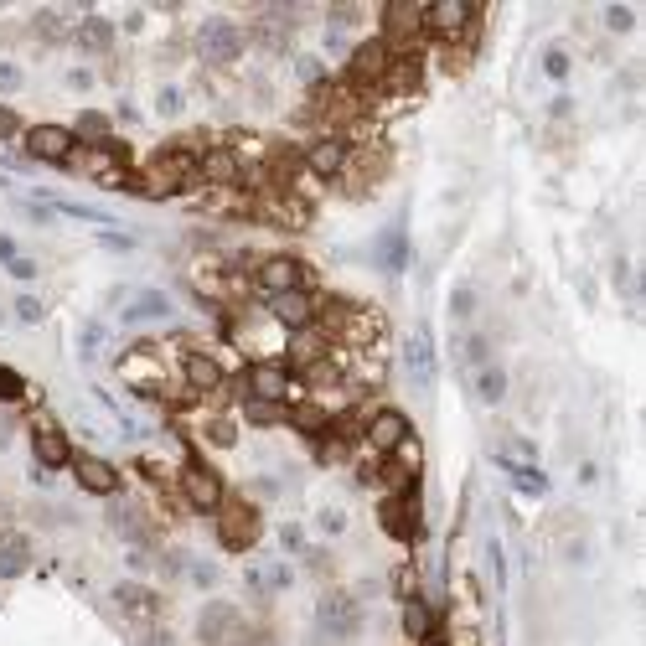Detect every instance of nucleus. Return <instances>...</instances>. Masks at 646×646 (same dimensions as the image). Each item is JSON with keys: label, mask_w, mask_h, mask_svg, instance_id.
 Listing matches in <instances>:
<instances>
[{"label": "nucleus", "mask_w": 646, "mask_h": 646, "mask_svg": "<svg viewBox=\"0 0 646 646\" xmlns=\"http://www.w3.org/2000/svg\"><path fill=\"white\" fill-rule=\"evenodd\" d=\"M202 150L197 140H171L150 156L135 176H130V192L150 197V202H166V197H181L187 187H202Z\"/></svg>", "instance_id": "f257e3e1"}, {"label": "nucleus", "mask_w": 646, "mask_h": 646, "mask_svg": "<svg viewBox=\"0 0 646 646\" xmlns=\"http://www.w3.org/2000/svg\"><path fill=\"white\" fill-rule=\"evenodd\" d=\"M176 497H181V507H187V512L212 517V512L228 502V481H223V471L212 466V460L187 455V460L176 466Z\"/></svg>", "instance_id": "f03ea898"}, {"label": "nucleus", "mask_w": 646, "mask_h": 646, "mask_svg": "<svg viewBox=\"0 0 646 646\" xmlns=\"http://www.w3.org/2000/svg\"><path fill=\"white\" fill-rule=\"evenodd\" d=\"M192 52L207 68H233L238 57L249 52V32H243V21H233V16H207L192 32Z\"/></svg>", "instance_id": "7ed1b4c3"}, {"label": "nucleus", "mask_w": 646, "mask_h": 646, "mask_svg": "<svg viewBox=\"0 0 646 646\" xmlns=\"http://www.w3.org/2000/svg\"><path fill=\"white\" fill-rule=\"evenodd\" d=\"M197 641L202 646H249L254 641V621L233 600H207L197 610Z\"/></svg>", "instance_id": "20e7f679"}, {"label": "nucleus", "mask_w": 646, "mask_h": 646, "mask_svg": "<svg viewBox=\"0 0 646 646\" xmlns=\"http://www.w3.org/2000/svg\"><path fill=\"white\" fill-rule=\"evenodd\" d=\"M316 631L326 641H357L362 636V595L357 590H342V584L321 590V600H316Z\"/></svg>", "instance_id": "39448f33"}, {"label": "nucleus", "mask_w": 646, "mask_h": 646, "mask_svg": "<svg viewBox=\"0 0 646 646\" xmlns=\"http://www.w3.org/2000/svg\"><path fill=\"white\" fill-rule=\"evenodd\" d=\"M378 42L404 57V52H419L424 57V6H409V0H388L378 11Z\"/></svg>", "instance_id": "423d86ee"}, {"label": "nucleus", "mask_w": 646, "mask_h": 646, "mask_svg": "<svg viewBox=\"0 0 646 646\" xmlns=\"http://www.w3.org/2000/svg\"><path fill=\"white\" fill-rule=\"evenodd\" d=\"M212 528H218V548L223 553H249L264 533V517L254 502H243V497H228L218 512H212Z\"/></svg>", "instance_id": "0eeeda50"}, {"label": "nucleus", "mask_w": 646, "mask_h": 646, "mask_svg": "<svg viewBox=\"0 0 646 646\" xmlns=\"http://www.w3.org/2000/svg\"><path fill=\"white\" fill-rule=\"evenodd\" d=\"M249 285L269 300V295H290V290H311V264L295 254H264L249 274Z\"/></svg>", "instance_id": "6e6552de"}, {"label": "nucleus", "mask_w": 646, "mask_h": 646, "mask_svg": "<svg viewBox=\"0 0 646 646\" xmlns=\"http://www.w3.org/2000/svg\"><path fill=\"white\" fill-rule=\"evenodd\" d=\"M388 63H393V52L378 42V37H367V42H357L352 52H347V73H342V83L347 88H357V94H383V78H388Z\"/></svg>", "instance_id": "1a4fd4ad"}, {"label": "nucleus", "mask_w": 646, "mask_h": 646, "mask_svg": "<svg viewBox=\"0 0 646 646\" xmlns=\"http://www.w3.org/2000/svg\"><path fill=\"white\" fill-rule=\"evenodd\" d=\"M243 398H264V404H295V373L280 357H259L243 367Z\"/></svg>", "instance_id": "9d476101"}, {"label": "nucleus", "mask_w": 646, "mask_h": 646, "mask_svg": "<svg viewBox=\"0 0 646 646\" xmlns=\"http://www.w3.org/2000/svg\"><path fill=\"white\" fill-rule=\"evenodd\" d=\"M119 378H125L140 398H161V388L171 383V378H166L161 352L150 347V342H140V347H130L125 357H119Z\"/></svg>", "instance_id": "9b49d317"}, {"label": "nucleus", "mask_w": 646, "mask_h": 646, "mask_svg": "<svg viewBox=\"0 0 646 646\" xmlns=\"http://www.w3.org/2000/svg\"><path fill=\"white\" fill-rule=\"evenodd\" d=\"M378 528L393 543H414L419 538V486L414 491H383L378 497Z\"/></svg>", "instance_id": "f8f14e48"}, {"label": "nucleus", "mask_w": 646, "mask_h": 646, "mask_svg": "<svg viewBox=\"0 0 646 646\" xmlns=\"http://www.w3.org/2000/svg\"><path fill=\"white\" fill-rule=\"evenodd\" d=\"M352 140H342V135H316L311 145L300 150V161H305V176H316V181H342V171H347V161H352Z\"/></svg>", "instance_id": "ddd939ff"}, {"label": "nucleus", "mask_w": 646, "mask_h": 646, "mask_svg": "<svg viewBox=\"0 0 646 646\" xmlns=\"http://www.w3.org/2000/svg\"><path fill=\"white\" fill-rule=\"evenodd\" d=\"M109 528L125 538L130 548H156L161 543L156 522H150V507H140L130 497H109Z\"/></svg>", "instance_id": "4468645a"}, {"label": "nucleus", "mask_w": 646, "mask_h": 646, "mask_svg": "<svg viewBox=\"0 0 646 646\" xmlns=\"http://www.w3.org/2000/svg\"><path fill=\"white\" fill-rule=\"evenodd\" d=\"M409 435H414V429H409V414L393 409V404H388V409H373V414L362 419V445L373 450V455H393Z\"/></svg>", "instance_id": "2eb2a0df"}, {"label": "nucleus", "mask_w": 646, "mask_h": 646, "mask_svg": "<svg viewBox=\"0 0 646 646\" xmlns=\"http://www.w3.org/2000/svg\"><path fill=\"white\" fill-rule=\"evenodd\" d=\"M21 145H26V156L42 161V166H68L73 150H78L68 125H32V130H21Z\"/></svg>", "instance_id": "dca6fc26"}, {"label": "nucleus", "mask_w": 646, "mask_h": 646, "mask_svg": "<svg viewBox=\"0 0 646 646\" xmlns=\"http://www.w3.org/2000/svg\"><path fill=\"white\" fill-rule=\"evenodd\" d=\"M181 383H187L192 398H212V393L228 388V373H223V362L212 357V352L187 347V352H181Z\"/></svg>", "instance_id": "f3484780"}, {"label": "nucleus", "mask_w": 646, "mask_h": 646, "mask_svg": "<svg viewBox=\"0 0 646 646\" xmlns=\"http://www.w3.org/2000/svg\"><path fill=\"white\" fill-rule=\"evenodd\" d=\"M264 316L285 331H305L316 321V290H290V295H269L264 300Z\"/></svg>", "instance_id": "a211bd4d"}, {"label": "nucleus", "mask_w": 646, "mask_h": 646, "mask_svg": "<svg viewBox=\"0 0 646 646\" xmlns=\"http://www.w3.org/2000/svg\"><path fill=\"white\" fill-rule=\"evenodd\" d=\"M73 481L88 491V497H119V471L109 466L104 455L73 450Z\"/></svg>", "instance_id": "6ab92c4d"}, {"label": "nucleus", "mask_w": 646, "mask_h": 646, "mask_svg": "<svg viewBox=\"0 0 646 646\" xmlns=\"http://www.w3.org/2000/svg\"><path fill=\"white\" fill-rule=\"evenodd\" d=\"M32 455H37V466H47V471L73 466V445H68V435L52 419H32Z\"/></svg>", "instance_id": "aec40b11"}, {"label": "nucleus", "mask_w": 646, "mask_h": 646, "mask_svg": "<svg viewBox=\"0 0 646 646\" xmlns=\"http://www.w3.org/2000/svg\"><path fill=\"white\" fill-rule=\"evenodd\" d=\"M114 605L125 610L130 621H140V626H156V621H161V595L150 590V584H140V579L114 584Z\"/></svg>", "instance_id": "412c9836"}, {"label": "nucleus", "mask_w": 646, "mask_h": 646, "mask_svg": "<svg viewBox=\"0 0 646 646\" xmlns=\"http://www.w3.org/2000/svg\"><path fill=\"white\" fill-rule=\"evenodd\" d=\"M321 357H331V342H326V336H321L316 326H305V331H290V347H285V357H280V362L300 378L305 367H316Z\"/></svg>", "instance_id": "4be33fe9"}, {"label": "nucleus", "mask_w": 646, "mask_h": 646, "mask_svg": "<svg viewBox=\"0 0 646 646\" xmlns=\"http://www.w3.org/2000/svg\"><path fill=\"white\" fill-rule=\"evenodd\" d=\"M83 57H109L114 52V21L109 16H83L73 21V37H68Z\"/></svg>", "instance_id": "5701e85b"}, {"label": "nucleus", "mask_w": 646, "mask_h": 646, "mask_svg": "<svg viewBox=\"0 0 646 646\" xmlns=\"http://www.w3.org/2000/svg\"><path fill=\"white\" fill-rule=\"evenodd\" d=\"M424 83V57L419 52H404L388 63V78H383V94H419Z\"/></svg>", "instance_id": "b1692460"}, {"label": "nucleus", "mask_w": 646, "mask_h": 646, "mask_svg": "<svg viewBox=\"0 0 646 646\" xmlns=\"http://www.w3.org/2000/svg\"><path fill=\"white\" fill-rule=\"evenodd\" d=\"M326 424H331V409L316 404V398H295L290 404V429H300V435H326Z\"/></svg>", "instance_id": "393cba45"}, {"label": "nucleus", "mask_w": 646, "mask_h": 646, "mask_svg": "<svg viewBox=\"0 0 646 646\" xmlns=\"http://www.w3.org/2000/svg\"><path fill=\"white\" fill-rule=\"evenodd\" d=\"M507 388H512V378H507V367H502V362L476 367V398H481V404H502Z\"/></svg>", "instance_id": "a878e982"}, {"label": "nucleus", "mask_w": 646, "mask_h": 646, "mask_svg": "<svg viewBox=\"0 0 646 646\" xmlns=\"http://www.w3.org/2000/svg\"><path fill=\"white\" fill-rule=\"evenodd\" d=\"M26 564H32V543H26L21 533H6V538H0V579L21 574Z\"/></svg>", "instance_id": "bb28decb"}, {"label": "nucleus", "mask_w": 646, "mask_h": 646, "mask_svg": "<svg viewBox=\"0 0 646 646\" xmlns=\"http://www.w3.org/2000/svg\"><path fill=\"white\" fill-rule=\"evenodd\" d=\"M243 419L254 429H280L290 424V404H264V398H243Z\"/></svg>", "instance_id": "cd10ccee"}, {"label": "nucleus", "mask_w": 646, "mask_h": 646, "mask_svg": "<svg viewBox=\"0 0 646 646\" xmlns=\"http://www.w3.org/2000/svg\"><path fill=\"white\" fill-rule=\"evenodd\" d=\"M404 636H409V641L435 636V610H429L419 595H409V600H404Z\"/></svg>", "instance_id": "c85d7f7f"}, {"label": "nucleus", "mask_w": 646, "mask_h": 646, "mask_svg": "<svg viewBox=\"0 0 646 646\" xmlns=\"http://www.w3.org/2000/svg\"><path fill=\"white\" fill-rule=\"evenodd\" d=\"M32 32L42 37V47H57V42L73 37V26H68L63 11H37V16H32Z\"/></svg>", "instance_id": "c756f323"}, {"label": "nucleus", "mask_w": 646, "mask_h": 646, "mask_svg": "<svg viewBox=\"0 0 646 646\" xmlns=\"http://www.w3.org/2000/svg\"><path fill=\"white\" fill-rule=\"evenodd\" d=\"M202 440L218 445V450L238 445V419H233V414H212V419H202Z\"/></svg>", "instance_id": "7c9ffc66"}, {"label": "nucleus", "mask_w": 646, "mask_h": 646, "mask_svg": "<svg viewBox=\"0 0 646 646\" xmlns=\"http://www.w3.org/2000/svg\"><path fill=\"white\" fill-rule=\"evenodd\" d=\"M125 316H130V321H166V316H171V300H166L161 290H145Z\"/></svg>", "instance_id": "2f4dec72"}, {"label": "nucleus", "mask_w": 646, "mask_h": 646, "mask_svg": "<svg viewBox=\"0 0 646 646\" xmlns=\"http://www.w3.org/2000/svg\"><path fill=\"white\" fill-rule=\"evenodd\" d=\"M409 367H414V378H419V383L429 378V367H435V357H429V336H424V331H414V336H409Z\"/></svg>", "instance_id": "473e14b6"}, {"label": "nucleus", "mask_w": 646, "mask_h": 646, "mask_svg": "<svg viewBox=\"0 0 646 646\" xmlns=\"http://www.w3.org/2000/svg\"><path fill=\"white\" fill-rule=\"evenodd\" d=\"M460 362H466V367H486V362H491V347H486V336H481V331L460 336Z\"/></svg>", "instance_id": "72a5a7b5"}, {"label": "nucleus", "mask_w": 646, "mask_h": 646, "mask_svg": "<svg viewBox=\"0 0 646 646\" xmlns=\"http://www.w3.org/2000/svg\"><path fill=\"white\" fill-rule=\"evenodd\" d=\"M295 73H300V83H305V88H321V83H331L321 57H295Z\"/></svg>", "instance_id": "f704fd0d"}, {"label": "nucleus", "mask_w": 646, "mask_h": 646, "mask_svg": "<svg viewBox=\"0 0 646 646\" xmlns=\"http://www.w3.org/2000/svg\"><path fill=\"white\" fill-rule=\"evenodd\" d=\"M26 398V378L11 373V367H0V404H21Z\"/></svg>", "instance_id": "c9c22d12"}, {"label": "nucleus", "mask_w": 646, "mask_h": 646, "mask_svg": "<svg viewBox=\"0 0 646 646\" xmlns=\"http://www.w3.org/2000/svg\"><path fill=\"white\" fill-rule=\"evenodd\" d=\"M181 574H187L197 590H212V584H218V569H212L207 559H192V553H187V569H181Z\"/></svg>", "instance_id": "e433bc0d"}, {"label": "nucleus", "mask_w": 646, "mask_h": 646, "mask_svg": "<svg viewBox=\"0 0 646 646\" xmlns=\"http://www.w3.org/2000/svg\"><path fill=\"white\" fill-rule=\"evenodd\" d=\"M181 109H187V94H181L176 83H166L161 94H156V114H166V119H176Z\"/></svg>", "instance_id": "4c0bfd02"}, {"label": "nucleus", "mask_w": 646, "mask_h": 646, "mask_svg": "<svg viewBox=\"0 0 646 646\" xmlns=\"http://www.w3.org/2000/svg\"><path fill=\"white\" fill-rule=\"evenodd\" d=\"M543 73H548L553 83H564V78H569V52H564V47H548V52H543Z\"/></svg>", "instance_id": "58836bf2"}, {"label": "nucleus", "mask_w": 646, "mask_h": 646, "mask_svg": "<svg viewBox=\"0 0 646 646\" xmlns=\"http://www.w3.org/2000/svg\"><path fill=\"white\" fill-rule=\"evenodd\" d=\"M605 26H610L615 37H626V32H636V16L626 6H605Z\"/></svg>", "instance_id": "ea45409f"}, {"label": "nucleus", "mask_w": 646, "mask_h": 646, "mask_svg": "<svg viewBox=\"0 0 646 646\" xmlns=\"http://www.w3.org/2000/svg\"><path fill=\"white\" fill-rule=\"evenodd\" d=\"M316 522H321V533H331V538H342V533H347V512H342V507H326Z\"/></svg>", "instance_id": "a19ab883"}, {"label": "nucleus", "mask_w": 646, "mask_h": 646, "mask_svg": "<svg viewBox=\"0 0 646 646\" xmlns=\"http://www.w3.org/2000/svg\"><path fill=\"white\" fill-rule=\"evenodd\" d=\"M16 88H26V73L16 63H0V94H16Z\"/></svg>", "instance_id": "79ce46f5"}, {"label": "nucleus", "mask_w": 646, "mask_h": 646, "mask_svg": "<svg viewBox=\"0 0 646 646\" xmlns=\"http://www.w3.org/2000/svg\"><path fill=\"white\" fill-rule=\"evenodd\" d=\"M280 543H285V553H305V528H300V522H285Z\"/></svg>", "instance_id": "37998d69"}, {"label": "nucleus", "mask_w": 646, "mask_h": 646, "mask_svg": "<svg viewBox=\"0 0 646 646\" xmlns=\"http://www.w3.org/2000/svg\"><path fill=\"white\" fill-rule=\"evenodd\" d=\"M305 569L321 574V579H331V553H321V548H305Z\"/></svg>", "instance_id": "c03bdc74"}, {"label": "nucleus", "mask_w": 646, "mask_h": 646, "mask_svg": "<svg viewBox=\"0 0 646 646\" xmlns=\"http://www.w3.org/2000/svg\"><path fill=\"white\" fill-rule=\"evenodd\" d=\"M140 646H181V641H176L166 626H145V631H140Z\"/></svg>", "instance_id": "a18cd8bd"}, {"label": "nucleus", "mask_w": 646, "mask_h": 646, "mask_svg": "<svg viewBox=\"0 0 646 646\" xmlns=\"http://www.w3.org/2000/svg\"><path fill=\"white\" fill-rule=\"evenodd\" d=\"M16 135H21V114L0 104V140H16Z\"/></svg>", "instance_id": "49530a36"}, {"label": "nucleus", "mask_w": 646, "mask_h": 646, "mask_svg": "<svg viewBox=\"0 0 646 646\" xmlns=\"http://www.w3.org/2000/svg\"><path fill=\"white\" fill-rule=\"evenodd\" d=\"M16 316L21 321H42V300L37 295H16Z\"/></svg>", "instance_id": "de8ad7c7"}, {"label": "nucleus", "mask_w": 646, "mask_h": 646, "mask_svg": "<svg viewBox=\"0 0 646 646\" xmlns=\"http://www.w3.org/2000/svg\"><path fill=\"white\" fill-rule=\"evenodd\" d=\"M68 88H78V94H83V88H94V73H88V68H73V73H68Z\"/></svg>", "instance_id": "09e8293b"}, {"label": "nucleus", "mask_w": 646, "mask_h": 646, "mask_svg": "<svg viewBox=\"0 0 646 646\" xmlns=\"http://www.w3.org/2000/svg\"><path fill=\"white\" fill-rule=\"evenodd\" d=\"M471 311H476V295L460 290V295H455V316H471Z\"/></svg>", "instance_id": "8fccbe9b"}, {"label": "nucleus", "mask_w": 646, "mask_h": 646, "mask_svg": "<svg viewBox=\"0 0 646 646\" xmlns=\"http://www.w3.org/2000/svg\"><path fill=\"white\" fill-rule=\"evenodd\" d=\"M16 259H21V254H16V243H11L6 233H0V264H16Z\"/></svg>", "instance_id": "3c124183"}, {"label": "nucleus", "mask_w": 646, "mask_h": 646, "mask_svg": "<svg viewBox=\"0 0 646 646\" xmlns=\"http://www.w3.org/2000/svg\"><path fill=\"white\" fill-rule=\"evenodd\" d=\"M11 274H21V280H32V274H37V264L32 259H16V264H6Z\"/></svg>", "instance_id": "603ef678"}, {"label": "nucleus", "mask_w": 646, "mask_h": 646, "mask_svg": "<svg viewBox=\"0 0 646 646\" xmlns=\"http://www.w3.org/2000/svg\"><path fill=\"white\" fill-rule=\"evenodd\" d=\"M414 646H450V641H445V636L435 631V636H424V641H414Z\"/></svg>", "instance_id": "864d4df0"}]
</instances>
